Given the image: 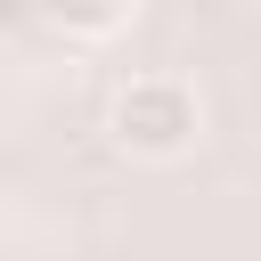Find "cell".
<instances>
[{
  "label": "cell",
  "instance_id": "obj_1",
  "mask_svg": "<svg viewBox=\"0 0 261 261\" xmlns=\"http://www.w3.org/2000/svg\"><path fill=\"white\" fill-rule=\"evenodd\" d=\"M106 130H114V147L139 155V163H179V155L196 147V130H204V98H196L179 73H139V82L114 90Z\"/></svg>",
  "mask_w": 261,
  "mask_h": 261
},
{
  "label": "cell",
  "instance_id": "obj_2",
  "mask_svg": "<svg viewBox=\"0 0 261 261\" xmlns=\"http://www.w3.org/2000/svg\"><path fill=\"white\" fill-rule=\"evenodd\" d=\"M41 16L57 33H73V41H114L139 16V0H41Z\"/></svg>",
  "mask_w": 261,
  "mask_h": 261
},
{
  "label": "cell",
  "instance_id": "obj_3",
  "mask_svg": "<svg viewBox=\"0 0 261 261\" xmlns=\"http://www.w3.org/2000/svg\"><path fill=\"white\" fill-rule=\"evenodd\" d=\"M0 65H8V57H0Z\"/></svg>",
  "mask_w": 261,
  "mask_h": 261
}]
</instances>
